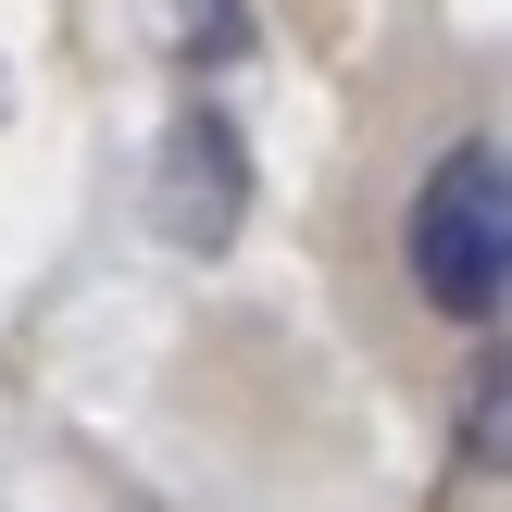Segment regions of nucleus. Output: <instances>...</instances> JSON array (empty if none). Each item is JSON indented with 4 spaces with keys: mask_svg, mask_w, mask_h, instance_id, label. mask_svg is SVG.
Instances as JSON below:
<instances>
[{
    "mask_svg": "<svg viewBox=\"0 0 512 512\" xmlns=\"http://www.w3.org/2000/svg\"><path fill=\"white\" fill-rule=\"evenodd\" d=\"M150 225L175 250H225L250 225V150L225 113H175L163 125V163H150Z\"/></svg>",
    "mask_w": 512,
    "mask_h": 512,
    "instance_id": "f03ea898",
    "label": "nucleus"
},
{
    "mask_svg": "<svg viewBox=\"0 0 512 512\" xmlns=\"http://www.w3.org/2000/svg\"><path fill=\"white\" fill-rule=\"evenodd\" d=\"M500 275H512V188H500V150H488V138H450L438 175L413 188V288L438 300L450 325H488V313H500Z\"/></svg>",
    "mask_w": 512,
    "mask_h": 512,
    "instance_id": "f257e3e1",
    "label": "nucleus"
}]
</instances>
